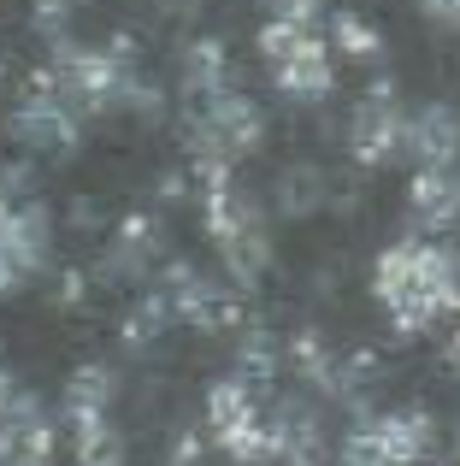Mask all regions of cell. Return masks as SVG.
Masks as SVG:
<instances>
[{"mask_svg": "<svg viewBox=\"0 0 460 466\" xmlns=\"http://www.w3.org/2000/svg\"><path fill=\"white\" fill-rule=\"evenodd\" d=\"M6 408H12V378L0 372V420H6Z\"/></svg>", "mask_w": 460, "mask_h": 466, "instance_id": "21", "label": "cell"}, {"mask_svg": "<svg viewBox=\"0 0 460 466\" xmlns=\"http://www.w3.org/2000/svg\"><path fill=\"white\" fill-rule=\"evenodd\" d=\"M30 284V272L18 266V254L6 248V237H0V296H12V289H24Z\"/></svg>", "mask_w": 460, "mask_h": 466, "instance_id": "19", "label": "cell"}, {"mask_svg": "<svg viewBox=\"0 0 460 466\" xmlns=\"http://www.w3.org/2000/svg\"><path fill=\"white\" fill-rule=\"evenodd\" d=\"M184 89L195 95V101H213V95L236 89V83H230V54H225L219 35L189 42V54H184Z\"/></svg>", "mask_w": 460, "mask_h": 466, "instance_id": "10", "label": "cell"}, {"mask_svg": "<svg viewBox=\"0 0 460 466\" xmlns=\"http://www.w3.org/2000/svg\"><path fill=\"white\" fill-rule=\"evenodd\" d=\"M12 137H18L30 154H71L77 148V118L54 101V89H47L42 77H35L30 95L12 106Z\"/></svg>", "mask_w": 460, "mask_h": 466, "instance_id": "3", "label": "cell"}, {"mask_svg": "<svg viewBox=\"0 0 460 466\" xmlns=\"http://www.w3.org/2000/svg\"><path fill=\"white\" fill-rule=\"evenodd\" d=\"M207 431L225 455H236V466L277 461V443L260 420V401H254L248 378H219V384L207 390Z\"/></svg>", "mask_w": 460, "mask_h": 466, "instance_id": "2", "label": "cell"}, {"mask_svg": "<svg viewBox=\"0 0 460 466\" xmlns=\"http://www.w3.org/2000/svg\"><path fill=\"white\" fill-rule=\"evenodd\" d=\"M165 319H172V301H165V296H148V301H142L136 313L125 319V342H130V349H142V342H154V337L165 330Z\"/></svg>", "mask_w": 460, "mask_h": 466, "instance_id": "18", "label": "cell"}, {"mask_svg": "<svg viewBox=\"0 0 460 466\" xmlns=\"http://www.w3.org/2000/svg\"><path fill=\"white\" fill-rule=\"evenodd\" d=\"M425 12L437 24H449V30H460V0H425Z\"/></svg>", "mask_w": 460, "mask_h": 466, "instance_id": "20", "label": "cell"}, {"mask_svg": "<svg viewBox=\"0 0 460 466\" xmlns=\"http://www.w3.org/2000/svg\"><path fill=\"white\" fill-rule=\"evenodd\" d=\"M372 425H378L384 449H390L395 466H419L431 461V443H437V425H431V413H372Z\"/></svg>", "mask_w": 460, "mask_h": 466, "instance_id": "8", "label": "cell"}, {"mask_svg": "<svg viewBox=\"0 0 460 466\" xmlns=\"http://www.w3.org/2000/svg\"><path fill=\"white\" fill-rule=\"evenodd\" d=\"M336 461H343V466H395V461H390V449H384V437H378V425H372V413L343 437Z\"/></svg>", "mask_w": 460, "mask_h": 466, "instance_id": "16", "label": "cell"}, {"mask_svg": "<svg viewBox=\"0 0 460 466\" xmlns=\"http://www.w3.org/2000/svg\"><path fill=\"white\" fill-rule=\"evenodd\" d=\"M0 466H54V420L35 396H12L0 420Z\"/></svg>", "mask_w": 460, "mask_h": 466, "instance_id": "6", "label": "cell"}, {"mask_svg": "<svg viewBox=\"0 0 460 466\" xmlns=\"http://www.w3.org/2000/svg\"><path fill=\"white\" fill-rule=\"evenodd\" d=\"M402 125L407 113L395 106L390 89H372L366 101L355 106V118H348V154L360 159V166H384V159L402 154Z\"/></svg>", "mask_w": 460, "mask_h": 466, "instance_id": "4", "label": "cell"}, {"mask_svg": "<svg viewBox=\"0 0 460 466\" xmlns=\"http://www.w3.org/2000/svg\"><path fill=\"white\" fill-rule=\"evenodd\" d=\"M331 35L343 42V54H355V59H378L384 54V35L372 30L360 12H331Z\"/></svg>", "mask_w": 460, "mask_h": 466, "instance_id": "17", "label": "cell"}, {"mask_svg": "<svg viewBox=\"0 0 460 466\" xmlns=\"http://www.w3.org/2000/svg\"><path fill=\"white\" fill-rule=\"evenodd\" d=\"M277 366H284V342L272 337V325H242L236 330V372L272 378Z\"/></svg>", "mask_w": 460, "mask_h": 466, "instance_id": "14", "label": "cell"}, {"mask_svg": "<svg viewBox=\"0 0 460 466\" xmlns=\"http://www.w3.org/2000/svg\"><path fill=\"white\" fill-rule=\"evenodd\" d=\"M272 77H277V89H284L289 101H325V95L336 89V77H331V54H325V42L301 47L295 59H284V66L272 71Z\"/></svg>", "mask_w": 460, "mask_h": 466, "instance_id": "9", "label": "cell"}, {"mask_svg": "<svg viewBox=\"0 0 460 466\" xmlns=\"http://www.w3.org/2000/svg\"><path fill=\"white\" fill-rule=\"evenodd\" d=\"M118 378L106 372V366H77L65 384V420L83 425V420H106V401H113Z\"/></svg>", "mask_w": 460, "mask_h": 466, "instance_id": "11", "label": "cell"}, {"mask_svg": "<svg viewBox=\"0 0 460 466\" xmlns=\"http://www.w3.org/2000/svg\"><path fill=\"white\" fill-rule=\"evenodd\" d=\"M277 6H284V0H277Z\"/></svg>", "mask_w": 460, "mask_h": 466, "instance_id": "22", "label": "cell"}, {"mask_svg": "<svg viewBox=\"0 0 460 466\" xmlns=\"http://www.w3.org/2000/svg\"><path fill=\"white\" fill-rule=\"evenodd\" d=\"M219 254H225V272L248 289L254 278L265 272V260H272V237H265V225H248V230H236V237H225Z\"/></svg>", "mask_w": 460, "mask_h": 466, "instance_id": "13", "label": "cell"}, {"mask_svg": "<svg viewBox=\"0 0 460 466\" xmlns=\"http://www.w3.org/2000/svg\"><path fill=\"white\" fill-rule=\"evenodd\" d=\"M402 154L414 159L419 171H455V159H460V113H455V106H443V101L407 113Z\"/></svg>", "mask_w": 460, "mask_h": 466, "instance_id": "5", "label": "cell"}, {"mask_svg": "<svg viewBox=\"0 0 460 466\" xmlns=\"http://www.w3.org/2000/svg\"><path fill=\"white\" fill-rule=\"evenodd\" d=\"M407 213L425 230H443L460 218V171H414L407 183Z\"/></svg>", "mask_w": 460, "mask_h": 466, "instance_id": "7", "label": "cell"}, {"mask_svg": "<svg viewBox=\"0 0 460 466\" xmlns=\"http://www.w3.org/2000/svg\"><path fill=\"white\" fill-rule=\"evenodd\" d=\"M77 466H125V437L106 420H83L77 425Z\"/></svg>", "mask_w": 460, "mask_h": 466, "instance_id": "15", "label": "cell"}, {"mask_svg": "<svg viewBox=\"0 0 460 466\" xmlns=\"http://www.w3.org/2000/svg\"><path fill=\"white\" fill-rule=\"evenodd\" d=\"M325 201H331V183H325L319 166H289L284 177H277V207H284V218H307V213H319Z\"/></svg>", "mask_w": 460, "mask_h": 466, "instance_id": "12", "label": "cell"}, {"mask_svg": "<svg viewBox=\"0 0 460 466\" xmlns=\"http://www.w3.org/2000/svg\"><path fill=\"white\" fill-rule=\"evenodd\" d=\"M372 296L390 308L395 330L414 337V330L437 325L443 313H460V266L449 248L437 242H419V237H402L378 254L372 266Z\"/></svg>", "mask_w": 460, "mask_h": 466, "instance_id": "1", "label": "cell"}]
</instances>
